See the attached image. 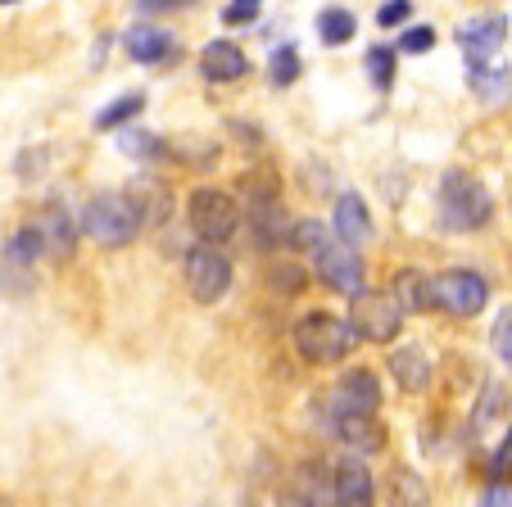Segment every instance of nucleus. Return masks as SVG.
Instances as JSON below:
<instances>
[{"label": "nucleus", "mask_w": 512, "mask_h": 507, "mask_svg": "<svg viewBox=\"0 0 512 507\" xmlns=\"http://www.w3.org/2000/svg\"><path fill=\"white\" fill-rule=\"evenodd\" d=\"M331 227H336L331 236H336L340 245H349V249L368 245V240H372V213H368V204H363V195H354V191L340 195Z\"/></svg>", "instance_id": "obj_14"}, {"label": "nucleus", "mask_w": 512, "mask_h": 507, "mask_svg": "<svg viewBox=\"0 0 512 507\" xmlns=\"http://www.w3.org/2000/svg\"><path fill=\"white\" fill-rule=\"evenodd\" d=\"M250 231L259 249H277L290 245V218L281 209V195L272 177H259V186L250 182Z\"/></svg>", "instance_id": "obj_7"}, {"label": "nucleus", "mask_w": 512, "mask_h": 507, "mask_svg": "<svg viewBox=\"0 0 512 507\" xmlns=\"http://www.w3.org/2000/svg\"><path fill=\"white\" fill-rule=\"evenodd\" d=\"M123 46L136 64H164V59H173L177 37L164 28H155V23H136V28L123 37Z\"/></svg>", "instance_id": "obj_16"}, {"label": "nucleus", "mask_w": 512, "mask_h": 507, "mask_svg": "<svg viewBox=\"0 0 512 507\" xmlns=\"http://www.w3.org/2000/svg\"><path fill=\"white\" fill-rule=\"evenodd\" d=\"M481 507H512V494H508V485H490V494L481 498Z\"/></svg>", "instance_id": "obj_37"}, {"label": "nucleus", "mask_w": 512, "mask_h": 507, "mask_svg": "<svg viewBox=\"0 0 512 507\" xmlns=\"http://www.w3.org/2000/svg\"><path fill=\"white\" fill-rule=\"evenodd\" d=\"M358 32V19L349 10H340V5H331V10L318 14V37L322 46H349Z\"/></svg>", "instance_id": "obj_23"}, {"label": "nucleus", "mask_w": 512, "mask_h": 507, "mask_svg": "<svg viewBox=\"0 0 512 507\" xmlns=\"http://www.w3.org/2000/svg\"><path fill=\"white\" fill-rule=\"evenodd\" d=\"M186 290L195 304H218L232 290V259L218 245H195L186 249Z\"/></svg>", "instance_id": "obj_5"}, {"label": "nucleus", "mask_w": 512, "mask_h": 507, "mask_svg": "<svg viewBox=\"0 0 512 507\" xmlns=\"http://www.w3.org/2000/svg\"><path fill=\"white\" fill-rule=\"evenodd\" d=\"M431 46H435V28H408L395 50H404V55H426Z\"/></svg>", "instance_id": "obj_32"}, {"label": "nucleus", "mask_w": 512, "mask_h": 507, "mask_svg": "<svg viewBox=\"0 0 512 507\" xmlns=\"http://www.w3.org/2000/svg\"><path fill=\"white\" fill-rule=\"evenodd\" d=\"M313 263H318V277L327 281L331 290H340V295L354 299L358 290H368V281H363V263H358V254L349 245H340L336 236H327L318 249H309Z\"/></svg>", "instance_id": "obj_10"}, {"label": "nucleus", "mask_w": 512, "mask_h": 507, "mask_svg": "<svg viewBox=\"0 0 512 507\" xmlns=\"http://www.w3.org/2000/svg\"><path fill=\"white\" fill-rule=\"evenodd\" d=\"M290 340H295V349H300L304 363L313 367H331V363H345L349 349L358 345L354 326H349V317H336V313H304L300 322H295V331H290Z\"/></svg>", "instance_id": "obj_1"}, {"label": "nucleus", "mask_w": 512, "mask_h": 507, "mask_svg": "<svg viewBox=\"0 0 512 507\" xmlns=\"http://www.w3.org/2000/svg\"><path fill=\"white\" fill-rule=\"evenodd\" d=\"M186 5H195V0H136L141 14H177V10H186Z\"/></svg>", "instance_id": "obj_35"}, {"label": "nucleus", "mask_w": 512, "mask_h": 507, "mask_svg": "<svg viewBox=\"0 0 512 507\" xmlns=\"http://www.w3.org/2000/svg\"><path fill=\"white\" fill-rule=\"evenodd\" d=\"M259 10H263V0H232V5L223 10V19L232 23V28H245V23L259 19Z\"/></svg>", "instance_id": "obj_34"}, {"label": "nucleus", "mask_w": 512, "mask_h": 507, "mask_svg": "<svg viewBox=\"0 0 512 507\" xmlns=\"http://www.w3.org/2000/svg\"><path fill=\"white\" fill-rule=\"evenodd\" d=\"M390 507H426V480L417 471H395L390 476Z\"/></svg>", "instance_id": "obj_26"}, {"label": "nucleus", "mask_w": 512, "mask_h": 507, "mask_svg": "<svg viewBox=\"0 0 512 507\" xmlns=\"http://www.w3.org/2000/svg\"><path fill=\"white\" fill-rule=\"evenodd\" d=\"M508 480H512V431L503 435L490 458V485H508Z\"/></svg>", "instance_id": "obj_31"}, {"label": "nucleus", "mask_w": 512, "mask_h": 507, "mask_svg": "<svg viewBox=\"0 0 512 507\" xmlns=\"http://www.w3.org/2000/svg\"><path fill=\"white\" fill-rule=\"evenodd\" d=\"M408 19H413V0H386L377 10L381 28H399V23H408Z\"/></svg>", "instance_id": "obj_33"}, {"label": "nucleus", "mask_w": 512, "mask_h": 507, "mask_svg": "<svg viewBox=\"0 0 512 507\" xmlns=\"http://www.w3.org/2000/svg\"><path fill=\"white\" fill-rule=\"evenodd\" d=\"M331 503L336 507H372V476L358 458L331 467Z\"/></svg>", "instance_id": "obj_13"}, {"label": "nucleus", "mask_w": 512, "mask_h": 507, "mask_svg": "<svg viewBox=\"0 0 512 507\" xmlns=\"http://www.w3.org/2000/svg\"><path fill=\"white\" fill-rule=\"evenodd\" d=\"M0 5H19V0H0Z\"/></svg>", "instance_id": "obj_39"}, {"label": "nucleus", "mask_w": 512, "mask_h": 507, "mask_svg": "<svg viewBox=\"0 0 512 507\" xmlns=\"http://www.w3.org/2000/svg\"><path fill=\"white\" fill-rule=\"evenodd\" d=\"M349 326H354L358 340H372V345H390L404 326V313L390 295H377V290H358L354 295V313H349Z\"/></svg>", "instance_id": "obj_8"}, {"label": "nucleus", "mask_w": 512, "mask_h": 507, "mask_svg": "<svg viewBox=\"0 0 512 507\" xmlns=\"http://www.w3.org/2000/svg\"><path fill=\"white\" fill-rule=\"evenodd\" d=\"M281 507H313V503L309 498H300L295 489H286V494H281Z\"/></svg>", "instance_id": "obj_38"}, {"label": "nucleus", "mask_w": 512, "mask_h": 507, "mask_svg": "<svg viewBox=\"0 0 512 507\" xmlns=\"http://www.w3.org/2000/svg\"><path fill=\"white\" fill-rule=\"evenodd\" d=\"M141 109H145V96H141V91H127V96H118L114 105H105V109L96 114V132H114V127H127L136 114H141Z\"/></svg>", "instance_id": "obj_25"}, {"label": "nucleus", "mask_w": 512, "mask_h": 507, "mask_svg": "<svg viewBox=\"0 0 512 507\" xmlns=\"http://www.w3.org/2000/svg\"><path fill=\"white\" fill-rule=\"evenodd\" d=\"M431 304L445 308L449 317H476L490 304V286L472 268H449L440 277H431Z\"/></svg>", "instance_id": "obj_6"}, {"label": "nucleus", "mask_w": 512, "mask_h": 507, "mask_svg": "<svg viewBox=\"0 0 512 507\" xmlns=\"http://www.w3.org/2000/svg\"><path fill=\"white\" fill-rule=\"evenodd\" d=\"M431 372H435L431 358H426L417 345H404L390 354V376H395V385L404 394H422L426 385H431Z\"/></svg>", "instance_id": "obj_17"}, {"label": "nucleus", "mask_w": 512, "mask_h": 507, "mask_svg": "<svg viewBox=\"0 0 512 507\" xmlns=\"http://www.w3.org/2000/svg\"><path fill=\"white\" fill-rule=\"evenodd\" d=\"M28 227L37 231L41 259H50V263L73 259V249H78V227H73V213H68L64 204H46V209H37V218H32Z\"/></svg>", "instance_id": "obj_11"}, {"label": "nucleus", "mask_w": 512, "mask_h": 507, "mask_svg": "<svg viewBox=\"0 0 512 507\" xmlns=\"http://www.w3.org/2000/svg\"><path fill=\"white\" fill-rule=\"evenodd\" d=\"M295 494L300 498H309L313 507H327L331 503V471L322 467V462H304L300 467V476H295Z\"/></svg>", "instance_id": "obj_22"}, {"label": "nucleus", "mask_w": 512, "mask_h": 507, "mask_svg": "<svg viewBox=\"0 0 512 507\" xmlns=\"http://www.w3.org/2000/svg\"><path fill=\"white\" fill-rule=\"evenodd\" d=\"M467 87L485 100V105H499V100L512 96V73L503 64H467Z\"/></svg>", "instance_id": "obj_20"}, {"label": "nucleus", "mask_w": 512, "mask_h": 507, "mask_svg": "<svg viewBox=\"0 0 512 507\" xmlns=\"http://www.w3.org/2000/svg\"><path fill=\"white\" fill-rule=\"evenodd\" d=\"M127 195H132V204H136V213H141V227L145 231L159 227V222L168 218V209H173L168 191H164V186H155V182H150V186H132Z\"/></svg>", "instance_id": "obj_21"}, {"label": "nucleus", "mask_w": 512, "mask_h": 507, "mask_svg": "<svg viewBox=\"0 0 512 507\" xmlns=\"http://www.w3.org/2000/svg\"><path fill=\"white\" fill-rule=\"evenodd\" d=\"M5 259L14 263V268H32V263L41 259V245H37V231L32 227H19L10 240H5Z\"/></svg>", "instance_id": "obj_27"}, {"label": "nucleus", "mask_w": 512, "mask_h": 507, "mask_svg": "<svg viewBox=\"0 0 512 507\" xmlns=\"http://www.w3.org/2000/svg\"><path fill=\"white\" fill-rule=\"evenodd\" d=\"M508 41V19L503 14H485V19H467L458 28V46H463L467 64H490L499 46Z\"/></svg>", "instance_id": "obj_12"}, {"label": "nucleus", "mask_w": 512, "mask_h": 507, "mask_svg": "<svg viewBox=\"0 0 512 507\" xmlns=\"http://www.w3.org/2000/svg\"><path fill=\"white\" fill-rule=\"evenodd\" d=\"M381 408V385L368 367H354L336 381V390L327 394V417H377Z\"/></svg>", "instance_id": "obj_9"}, {"label": "nucleus", "mask_w": 512, "mask_h": 507, "mask_svg": "<svg viewBox=\"0 0 512 507\" xmlns=\"http://www.w3.org/2000/svg\"><path fill=\"white\" fill-rule=\"evenodd\" d=\"M268 281L277 295H300L304 290V268L300 263H268Z\"/></svg>", "instance_id": "obj_30"}, {"label": "nucleus", "mask_w": 512, "mask_h": 507, "mask_svg": "<svg viewBox=\"0 0 512 507\" xmlns=\"http://www.w3.org/2000/svg\"><path fill=\"white\" fill-rule=\"evenodd\" d=\"M494 213V200L476 177L467 173H445L440 182V227L445 231H481Z\"/></svg>", "instance_id": "obj_3"}, {"label": "nucleus", "mask_w": 512, "mask_h": 507, "mask_svg": "<svg viewBox=\"0 0 512 507\" xmlns=\"http://www.w3.org/2000/svg\"><path fill=\"white\" fill-rule=\"evenodd\" d=\"M82 231H87L96 245H105V249H123V245H132L145 227H141V213H136L132 195L127 191H105V195H96V200L87 204V213H82Z\"/></svg>", "instance_id": "obj_2"}, {"label": "nucleus", "mask_w": 512, "mask_h": 507, "mask_svg": "<svg viewBox=\"0 0 512 507\" xmlns=\"http://www.w3.org/2000/svg\"><path fill=\"white\" fill-rule=\"evenodd\" d=\"M118 150L132 154V159H141V163H159L168 154V145L159 141L155 132H145V127H127V132L118 136Z\"/></svg>", "instance_id": "obj_24"}, {"label": "nucleus", "mask_w": 512, "mask_h": 507, "mask_svg": "<svg viewBox=\"0 0 512 507\" xmlns=\"http://www.w3.org/2000/svg\"><path fill=\"white\" fill-rule=\"evenodd\" d=\"M300 50L295 46H277L272 50V64H268V77H272V87H290L295 77H300Z\"/></svg>", "instance_id": "obj_28"}, {"label": "nucleus", "mask_w": 512, "mask_h": 507, "mask_svg": "<svg viewBox=\"0 0 512 507\" xmlns=\"http://www.w3.org/2000/svg\"><path fill=\"white\" fill-rule=\"evenodd\" d=\"M494 349H499V358L512 367V317L499 322V331H494Z\"/></svg>", "instance_id": "obj_36"}, {"label": "nucleus", "mask_w": 512, "mask_h": 507, "mask_svg": "<svg viewBox=\"0 0 512 507\" xmlns=\"http://www.w3.org/2000/svg\"><path fill=\"white\" fill-rule=\"evenodd\" d=\"M390 299L399 304V313H431V281L422 277V272H413V268H404V272H395V281H390Z\"/></svg>", "instance_id": "obj_19"}, {"label": "nucleus", "mask_w": 512, "mask_h": 507, "mask_svg": "<svg viewBox=\"0 0 512 507\" xmlns=\"http://www.w3.org/2000/svg\"><path fill=\"white\" fill-rule=\"evenodd\" d=\"M331 431L340 444H349L354 453H381L386 449V431L377 417H331Z\"/></svg>", "instance_id": "obj_18"}, {"label": "nucleus", "mask_w": 512, "mask_h": 507, "mask_svg": "<svg viewBox=\"0 0 512 507\" xmlns=\"http://www.w3.org/2000/svg\"><path fill=\"white\" fill-rule=\"evenodd\" d=\"M200 73L209 82H241L250 73V59H245V50L236 41H209L200 50Z\"/></svg>", "instance_id": "obj_15"}, {"label": "nucleus", "mask_w": 512, "mask_h": 507, "mask_svg": "<svg viewBox=\"0 0 512 507\" xmlns=\"http://www.w3.org/2000/svg\"><path fill=\"white\" fill-rule=\"evenodd\" d=\"M395 59H399L395 46H372L368 50V73H372V87L377 91H390V82H395Z\"/></svg>", "instance_id": "obj_29"}, {"label": "nucleus", "mask_w": 512, "mask_h": 507, "mask_svg": "<svg viewBox=\"0 0 512 507\" xmlns=\"http://www.w3.org/2000/svg\"><path fill=\"white\" fill-rule=\"evenodd\" d=\"M186 222L200 236V245H227L241 231V209L218 186H195L191 200H186Z\"/></svg>", "instance_id": "obj_4"}]
</instances>
